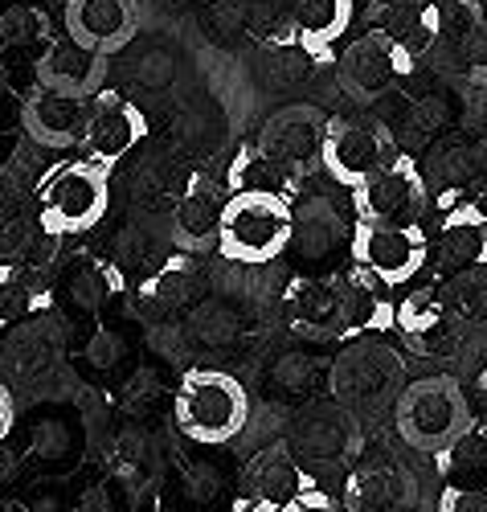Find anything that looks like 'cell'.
Wrapping results in <instances>:
<instances>
[{
	"instance_id": "obj_1",
	"label": "cell",
	"mask_w": 487,
	"mask_h": 512,
	"mask_svg": "<svg viewBox=\"0 0 487 512\" xmlns=\"http://www.w3.org/2000/svg\"><path fill=\"white\" fill-rule=\"evenodd\" d=\"M475 426V410L467 390L451 373L418 377L402 386L393 402V431L406 447L422 455H442L451 443H459Z\"/></svg>"
},
{
	"instance_id": "obj_2",
	"label": "cell",
	"mask_w": 487,
	"mask_h": 512,
	"mask_svg": "<svg viewBox=\"0 0 487 512\" xmlns=\"http://www.w3.org/2000/svg\"><path fill=\"white\" fill-rule=\"evenodd\" d=\"M176 431L201 447H226L246 431L250 394L226 369H189L172 394Z\"/></svg>"
},
{
	"instance_id": "obj_3",
	"label": "cell",
	"mask_w": 487,
	"mask_h": 512,
	"mask_svg": "<svg viewBox=\"0 0 487 512\" xmlns=\"http://www.w3.org/2000/svg\"><path fill=\"white\" fill-rule=\"evenodd\" d=\"M295 238V205L267 193H230L217 250L226 263H275Z\"/></svg>"
},
{
	"instance_id": "obj_4",
	"label": "cell",
	"mask_w": 487,
	"mask_h": 512,
	"mask_svg": "<svg viewBox=\"0 0 487 512\" xmlns=\"http://www.w3.org/2000/svg\"><path fill=\"white\" fill-rule=\"evenodd\" d=\"M402 377H406L402 353L381 345V340L348 345L344 353H336V361L324 373L328 398L348 414H381L385 406H393L397 394H402Z\"/></svg>"
},
{
	"instance_id": "obj_5",
	"label": "cell",
	"mask_w": 487,
	"mask_h": 512,
	"mask_svg": "<svg viewBox=\"0 0 487 512\" xmlns=\"http://www.w3.org/2000/svg\"><path fill=\"white\" fill-rule=\"evenodd\" d=\"M111 201V173L95 160L74 156L54 164L37 185V209L41 230L50 234H82L103 222Z\"/></svg>"
},
{
	"instance_id": "obj_6",
	"label": "cell",
	"mask_w": 487,
	"mask_h": 512,
	"mask_svg": "<svg viewBox=\"0 0 487 512\" xmlns=\"http://www.w3.org/2000/svg\"><path fill=\"white\" fill-rule=\"evenodd\" d=\"M414 70V54L385 29H369L352 37L336 58V82L348 99L357 103H377L393 87H402Z\"/></svg>"
},
{
	"instance_id": "obj_7",
	"label": "cell",
	"mask_w": 487,
	"mask_h": 512,
	"mask_svg": "<svg viewBox=\"0 0 487 512\" xmlns=\"http://www.w3.org/2000/svg\"><path fill=\"white\" fill-rule=\"evenodd\" d=\"M348 259L373 275L381 287H406L430 259V238L422 226H373L357 222L348 238Z\"/></svg>"
},
{
	"instance_id": "obj_8",
	"label": "cell",
	"mask_w": 487,
	"mask_h": 512,
	"mask_svg": "<svg viewBox=\"0 0 487 512\" xmlns=\"http://www.w3.org/2000/svg\"><path fill=\"white\" fill-rule=\"evenodd\" d=\"M397 156L393 136L377 119H357V115H336L328 119V140H324V173L344 185L357 189L365 185L373 173Z\"/></svg>"
},
{
	"instance_id": "obj_9",
	"label": "cell",
	"mask_w": 487,
	"mask_h": 512,
	"mask_svg": "<svg viewBox=\"0 0 487 512\" xmlns=\"http://www.w3.org/2000/svg\"><path fill=\"white\" fill-rule=\"evenodd\" d=\"M426 177L422 168L397 152L381 173H373L365 185L352 189V209H357V222H373V226H418L422 209H426Z\"/></svg>"
},
{
	"instance_id": "obj_10",
	"label": "cell",
	"mask_w": 487,
	"mask_h": 512,
	"mask_svg": "<svg viewBox=\"0 0 487 512\" xmlns=\"http://www.w3.org/2000/svg\"><path fill=\"white\" fill-rule=\"evenodd\" d=\"M324 140H328V115L320 107H307V103H295V107H283L275 111L267 123L258 127V148L275 156L291 177H307L324 168Z\"/></svg>"
},
{
	"instance_id": "obj_11",
	"label": "cell",
	"mask_w": 487,
	"mask_h": 512,
	"mask_svg": "<svg viewBox=\"0 0 487 512\" xmlns=\"http://www.w3.org/2000/svg\"><path fill=\"white\" fill-rule=\"evenodd\" d=\"M144 136H148L144 111L119 91H99L91 103V123H86V136L78 148L86 160H95L99 168L111 173L123 156H131V148H140Z\"/></svg>"
},
{
	"instance_id": "obj_12",
	"label": "cell",
	"mask_w": 487,
	"mask_h": 512,
	"mask_svg": "<svg viewBox=\"0 0 487 512\" xmlns=\"http://www.w3.org/2000/svg\"><path fill=\"white\" fill-rule=\"evenodd\" d=\"M393 332H402L406 345L426 357L451 353L463 336L451 300L438 287H418V291L402 295V304L393 308Z\"/></svg>"
},
{
	"instance_id": "obj_13",
	"label": "cell",
	"mask_w": 487,
	"mask_h": 512,
	"mask_svg": "<svg viewBox=\"0 0 487 512\" xmlns=\"http://www.w3.org/2000/svg\"><path fill=\"white\" fill-rule=\"evenodd\" d=\"M287 443L299 463H344V459H357L361 431H357V418L344 406L320 402V406H307L295 418Z\"/></svg>"
},
{
	"instance_id": "obj_14",
	"label": "cell",
	"mask_w": 487,
	"mask_h": 512,
	"mask_svg": "<svg viewBox=\"0 0 487 512\" xmlns=\"http://www.w3.org/2000/svg\"><path fill=\"white\" fill-rule=\"evenodd\" d=\"M91 103H95V95L86 99V95L54 91V87H41L37 82V91L21 107V123H25L29 140H37L41 148L62 152V148L82 144L86 123H91Z\"/></svg>"
},
{
	"instance_id": "obj_15",
	"label": "cell",
	"mask_w": 487,
	"mask_h": 512,
	"mask_svg": "<svg viewBox=\"0 0 487 512\" xmlns=\"http://www.w3.org/2000/svg\"><path fill=\"white\" fill-rule=\"evenodd\" d=\"M230 205V185L213 181L205 173H193L185 181V189L172 201V238L185 250H209L217 246L221 234V218H226Z\"/></svg>"
},
{
	"instance_id": "obj_16",
	"label": "cell",
	"mask_w": 487,
	"mask_h": 512,
	"mask_svg": "<svg viewBox=\"0 0 487 512\" xmlns=\"http://www.w3.org/2000/svg\"><path fill=\"white\" fill-rule=\"evenodd\" d=\"M410 500H414V480L389 455H365L361 463H352V472L344 476L340 488L344 512H393L406 508Z\"/></svg>"
},
{
	"instance_id": "obj_17",
	"label": "cell",
	"mask_w": 487,
	"mask_h": 512,
	"mask_svg": "<svg viewBox=\"0 0 487 512\" xmlns=\"http://www.w3.org/2000/svg\"><path fill=\"white\" fill-rule=\"evenodd\" d=\"M140 29V0H70L66 33L99 54L123 50Z\"/></svg>"
},
{
	"instance_id": "obj_18",
	"label": "cell",
	"mask_w": 487,
	"mask_h": 512,
	"mask_svg": "<svg viewBox=\"0 0 487 512\" xmlns=\"http://www.w3.org/2000/svg\"><path fill=\"white\" fill-rule=\"evenodd\" d=\"M107 58L111 54H99L91 50L86 41L62 33L50 41V50L41 54L37 62V82L41 87H54V91H70V95H99L103 82H107Z\"/></svg>"
},
{
	"instance_id": "obj_19",
	"label": "cell",
	"mask_w": 487,
	"mask_h": 512,
	"mask_svg": "<svg viewBox=\"0 0 487 512\" xmlns=\"http://www.w3.org/2000/svg\"><path fill=\"white\" fill-rule=\"evenodd\" d=\"M307 484L303 476V463L295 459L291 443H271V447H258L238 472V488L246 500H267V504H287L291 496H299Z\"/></svg>"
},
{
	"instance_id": "obj_20",
	"label": "cell",
	"mask_w": 487,
	"mask_h": 512,
	"mask_svg": "<svg viewBox=\"0 0 487 512\" xmlns=\"http://www.w3.org/2000/svg\"><path fill=\"white\" fill-rule=\"evenodd\" d=\"M434 259L447 271L487 267V213L475 201H459L438 218Z\"/></svg>"
},
{
	"instance_id": "obj_21",
	"label": "cell",
	"mask_w": 487,
	"mask_h": 512,
	"mask_svg": "<svg viewBox=\"0 0 487 512\" xmlns=\"http://www.w3.org/2000/svg\"><path fill=\"white\" fill-rule=\"evenodd\" d=\"M352 21H357V0H295L291 5L295 46L312 58H328Z\"/></svg>"
},
{
	"instance_id": "obj_22",
	"label": "cell",
	"mask_w": 487,
	"mask_h": 512,
	"mask_svg": "<svg viewBox=\"0 0 487 512\" xmlns=\"http://www.w3.org/2000/svg\"><path fill=\"white\" fill-rule=\"evenodd\" d=\"M438 25H442V13L434 0H377L369 29H385L418 58L426 46L438 41Z\"/></svg>"
},
{
	"instance_id": "obj_23",
	"label": "cell",
	"mask_w": 487,
	"mask_h": 512,
	"mask_svg": "<svg viewBox=\"0 0 487 512\" xmlns=\"http://www.w3.org/2000/svg\"><path fill=\"white\" fill-rule=\"evenodd\" d=\"M226 185H230V193H267V197H283L291 205L299 197V177H291L287 168L275 156L262 152L258 144L238 148V156L230 160Z\"/></svg>"
},
{
	"instance_id": "obj_24",
	"label": "cell",
	"mask_w": 487,
	"mask_h": 512,
	"mask_svg": "<svg viewBox=\"0 0 487 512\" xmlns=\"http://www.w3.org/2000/svg\"><path fill=\"white\" fill-rule=\"evenodd\" d=\"M33 459L41 467H50V472H62L70 467L78 455H82V431L78 422H62V418H37L33 422Z\"/></svg>"
},
{
	"instance_id": "obj_25",
	"label": "cell",
	"mask_w": 487,
	"mask_h": 512,
	"mask_svg": "<svg viewBox=\"0 0 487 512\" xmlns=\"http://www.w3.org/2000/svg\"><path fill=\"white\" fill-rule=\"evenodd\" d=\"M226 496V476L217 472L213 463H181V476H176V500H181L189 512H209Z\"/></svg>"
},
{
	"instance_id": "obj_26",
	"label": "cell",
	"mask_w": 487,
	"mask_h": 512,
	"mask_svg": "<svg viewBox=\"0 0 487 512\" xmlns=\"http://www.w3.org/2000/svg\"><path fill=\"white\" fill-rule=\"evenodd\" d=\"M33 300H37V291H33V283L25 279V271L0 267V332L13 328L21 316H29Z\"/></svg>"
},
{
	"instance_id": "obj_27",
	"label": "cell",
	"mask_w": 487,
	"mask_h": 512,
	"mask_svg": "<svg viewBox=\"0 0 487 512\" xmlns=\"http://www.w3.org/2000/svg\"><path fill=\"white\" fill-rule=\"evenodd\" d=\"M316 377H320V365H316L312 357L291 353V357H283V361L271 369L267 381L279 390V398H307V394H312V386H316Z\"/></svg>"
},
{
	"instance_id": "obj_28",
	"label": "cell",
	"mask_w": 487,
	"mask_h": 512,
	"mask_svg": "<svg viewBox=\"0 0 487 512\" xmlns=\"http://www.w3.org/2000/svg\"><path fill=\"white\" fill-rule=\"evenodd\" d=\"M78 512H127L123 488L115 480H95L91 488L78 492Z\"/></svg>"
},
{
	"instance_id": "obj_29",
	"label": "cell",
	"mask_w": 487,
	"mask_h": 512,
	"mask_svg": "<svg viewBox=\"0 0 487 512\" xmlns=\"http://www.w3.org/2000/svg\"><path fill=\"white\" fill-rule=\"evenodd\" d=\"M438 512H487V484H451V488H442Z\"/></svg>"
},
{
	"instance_id": "obj_30",
	"label": "cell",
	"mask_w": 487,
	"mask_h": 512,
	"mask_svg": "<svg viewBox=\"0 0 487 512\" xmlns=\"http://www.w3.org/2000/svg\"><path fill=\"white\" fill-rule=\"evenodd\" d=\"M17 512H78V496H62L58 488H33L17 500Z\"/></svg>"
},
{
	"instance_id": "obj_31",
	"label": "cell",
	"mask_w": 487,
	"mask_h": 512,
	"mask_svg": "<svg viewBox=\"0 0 487 512\" xmlns=\"http://www.w3.org/2000/svg\"><path fill=\"white\" fill-rule=\"evenodd\" d=\"M279 512H344V508H336V500L324 492V488H316V484H307L299 496H291Z\"/></svg>"
},
{
	"instance_id": "obj_32",
	"label": "cell",
	"mask_w": 487,
	"mask_h": 512,
	"mask_svg": "<svg viewBox=\"0 0 487 512\" xmlns=\"http://www.w3.org/2000/svg\"><path fill=\"white\" fill-rule=\"evenodd\" d=\"M13 426H17V402H13V394H9L5 381H0V443L9 439Z\"/></svg>"
},
{
	"instance_id": "obj_33",
	"label": "cell",
	"mask_w": 487,
	"mask_h": 512,
	"mask_svg": "<svg viewBox=\"0 0 487 512\" xmlns=\"http://www.w3.org/2000/svg\"><path fill=\"white\" fill-rule=\"evenodd\" d=\"M148 512H189L176 496H168V492H156L152 500H148Z\"/></svg>"
},
{
	"instance_id": "obj_34",
	"label": "cell",
	"mask_w": 487,
	"mask_h": 512,
	"mask_svg": "<svg viewBox=\"0 0 487 512\" xmlns=\"http://www.w3.org/2000/svg\"><path fill=\"white\" fill-rule=\"evenodd\" d=\"M226 512H279V504H267V500H234Z\"/></svg>"
},
{
	"instance_id": "obj_35",
	"label": "cell",
	"mask_w": 487,
	"mask_h": 512,
	"mask_svg": "<svg viewBox=\"0 0 487 512\" xmlns=\"http://www.w3.org/2000/svg\"><path fill=\"white\" fill-rule=\"evenodd\" d=\"M459 5H463V13H467L479 29H487V0H459Z\"/></svg>"
},
{
	"instance_id": "obj_36",
	"label": "cell",
	"mask_w": 487,
	"mask_h": 512,
	"mask_svg": "<svg viewBox=\"0 0 487 512\" xmlns=\"http://www.w3.org/2000/svg\"><path fill=\"white\" fill-rule=\"evenodd\" d=\"M471 394H475V406L487 414V365L479 369V377H475V390H471Z\"/></svg>"
},
{
	"instance_id": "obj_37",
	"label": "cell",
	"mask_w": 487,
	"mask_h": 512,
	"mask_svg": "<svg viewBox=\"0 0 487 512\" xmlns=\"http://www.w3.org/2000/svg\"><path fill=\"white\" fill-rule=\"evenodd\" d=\"M393 512H410V508H393Z\"/></svg>"
},
{
	"instance_id": "obj_38",
	"label": "cell",
	"mask_w": 487,
	"mask_h": 512,
	"mask_svg": "<svg viewBox=\"0 0 487 512\" xmlns=\"http://www.w3.org/2000/svg\"><path fill=\"white\" fill-rule=\"evenodd\" d=\"M483 78H487V70H483V74H479V82H483Z\"/></svg>"
}]
</instances>
